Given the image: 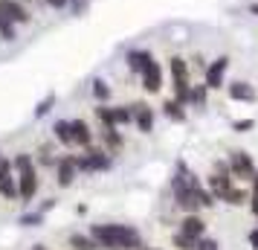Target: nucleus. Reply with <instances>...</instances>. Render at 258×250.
<instances>
[{
	"label": "nucleus",
	"instance_id": "f257e3e1",
	"mask_svg": "<svg viewBox=\"0 0 258 250\" xmlns=\"http://www.w3.org/2000/svg\"><path fill=\"white\" fill-rule=\"evenodd\" d=\"M87 236L93 238L99 250H142V236L128 224H93Z\"/></svg>",
	"mask_w": 258,
	"mask_h": 250
},
{
	"label": "nucleus",
	"instance_id": "f03ea898",
	"mask_svg": "<svg viewBox=\"0 0 258 250\" xmlns=\"http://www.w3.org/2000/svg\"><path fill=\"white\" fill-rule=\"evenodd\" d=\"M12 169H15V178H18V198L24 204H32V198L38 195V166H35V157L21 152V155L12 157Z\"/></svg>",
	"mask_w": 258,
	"mask_h": 250
},
{
	"label": "nucleus",
	"instance_id": "7ed1b4c3",
	"mask_svg": "<svg viewBox=\"0 0 258 250\" xmlns=\"http://www.w3.org/2000/svg\"><path fill=\"white\" fill-rule=\"evenodd\" d=\"M168 73H171V87H174V99L180 105L188 108V93H191V64L183 56H171L168 59Z\"/></svg>",
	"mask_w": 258,
	"mask_h": 250
},
{
	"label": "nucleus",
	"instance_id": "20e7f679",
	"mask_svg": "<svg viewBox=\"0 0 258 250\" xmlns=\"http://www.w3.org/2000/svg\"><path fill=\"white\" fill-rule=\"evenodd\" d=\"M113 166V155H107L105 148H93L87 145L82 155H76V169L84 175H96V172H107Z\"/></svg>",
	"mask_w": 258,
	"mask_h": 250
},
{
	"label": "nucleus",
	"instance_id": "39448f33",
	"mask_svg": "<svg viewBox=\"0 0 258 250\" xmlns=\"http://www.w3.org/2000/svg\"><path fill=\"white\" fill-rule=\"evenodd\" d=\"M229 56H218L215 61H209L206 67H203V84L209 87V90H218L226 84V70H229Z\"/></svg>",
	"mask_w": 258,
	"mask_h": 250
},
{
	"label": "nucleus",
	"instance_id": "423d86ee",
	"mask_svg": "<svg viewBox=\"0 0 258 250\" xmlns=\"http://www.w3.org/2000/svg\"><path fill=\"white\" fill-rule=\"evenodd\" d=\"M226 166H229V175L232 178H241V180H252V175L258 172L255 163H252V157L246 155V152H229Z\"/></svg>",
	"mask_w": 258,
	"mask_h": 250
},
{
	"label": "nucleus",
	"instance_id": "0eeeda50",
	"mask_svg": "<svg viewBox=\"0 0 258 250\" xmlns=\"http://www.w3.org/2000/svg\"><path fill=\"white\" fill-rule=\"evenodd\" d=\"M0 198L6 201H18V178H15L12 160L0 155Z\"/></svg>",
	"mask_w": 258,
	"mask_h": 250
},
{
	"label": "nucleus",
	"instance_id": "6e6552de",
	"mask_svg": "<svg viewBox=\"0 0 258 250\" xmlns=\"http://www.w3.org/2000/svg\"><path fill=\"white\" fill-rule=\"evenodd\" d=\"M0 15L9 18L15 26L32 24V12H29V6H24L21 0H0Z\"/></svg>",
	"mask_w": 258,
	"mask_h": 250
},
{
	"label": "nucleus",
	"instance_id": "1a4fd4ad",
	"mask_svg": "<svg viewBox=\"0 0 258 250\" xmlns=\"http://www.w3.org/2000/svg\"><path fill=\"white\" fill-rule=\"evenodd\" d=\"M76 178H79V169H76V155H64L55 160V180H58L61 189H67V186H73L76 183Z\"/></svg>",
	"mask_w": 258,
	"mask_h": 250
},
{
	"label": "nucleus",
	"instance_id": "9d476101",
	"mask_svg": "<svg viewBox=\"0 0 258 250\" xmlns=\"http://www.w3.org/2000/svg\"><path fill=\"white\" fill-rule=\"evenodd\" d=\"M140 82L145 87V93H160L163 90V64L157 59L148 61V67L140 73Z\"/></svg>",
	"mask_w": 258,
	"mask_h": 250
},
{
	"label": "nucleus",
	"instance_id": "9b49d317",
	"mask_svg": "<svg viewBox=\"0 0 258 250\" xmlns=\"http://www.w3.org/2000/svg\"><path fill=\"white\" fill-rule=\"evenodd\" d=\"M131 108V122L140 128L142 134H151L154 131V108L151 105H145V102H134V105H128Z\"/></svg>",
	"mask_w": 258,
	"mask_h": 250
},
{
	"label": "nucleus",
	"instance_id": "f8f14e48",
	"mask_svg": "<svg viewBox=\"0 0 258 250\" xmlns=\"http://www.w3.org/2000/svg\"><path fill=\"white\" fill-rule=\"evenodd\" d=\"M70 128H73V143L79 145V148H87V145H93V128L87 125V119H70Z\"/></svg>",
	"mask_w": 258,
	"mask_h": 250
},
{
	"label": "nucleus",
	"instance_id": "ddd939ff",
	"mask_svg": "<svg viewBox=\"0 0 258 250\" xmlns=\"http://www.w3.org/2000/svg\"><path fill=\"white\" fill-rule=\"evenodd\" d=\"M99 137H102V148H105L107 155H119V152H122V145H125V137H122V131H119V128H105V125H102V128H99Z\"/></svg>",
	"mask_w": 258,
	"mask_h": 250
},
{
	"label": "nucleus",
	"instance_id": "4468645a",
	"mask_svg": "<svg viewBox=\"0 0 258 250\" xmlns=\"http://www.w3.org/2000/svg\"><path fill=\"white\" fill-rule=\"evenodd\" d=\"M151 59H154V56L148 53V49H142V47H134V49L125 53V64H128V70L137 73V76L148 67V61H151Z\"/></svg>",
	"mask_w": 258,
	"mask_h": 250
},
{
	"label": "nucleus",
	"instance_id": "2eb2a0df",
	"mask_svg": "<svg viewBox=\"0 0 258 250\" xmlns=\"http://www.w3.org/2000/svg\"><path fill=\"white\" fill-rule=\"evenodd\" d=\"M226 93H229L232 102H255V87L249 82H241V79L226 84Z\"/></svg>",
	"mask_w": 258,
	"mask_h": 250
},
{
	"label": "nucleus",
	"instance_id": "dca6fc26",
	"mask_svg": "<svg viewBox=\"0 0 258 250\" xmlns=\"http://www.w3.org/2000/svg\"><path fill=\"white\" fill-rule=\"evenodd\" d=\"M180 233H186L191 238H203L206 236V221L198 213H186V218L180 221Z\"/></svg>",
	"mask_w": 258,
	"mask_h": 250
},
{
	"label": "nucleus",
	"instance_id": "f3484780",
	"mask_svg": "<svg viewBox=\"0 0 258 250\" xmlns=\"http://www.w3.org/2000/svg\"><path fill=\"white\" fill-rule=\"evenodd\" d=\"M163 114L171 119V122H186V105H180L174 96L163 102Z\"/></svg>",
	"mask_w": 258,
	"mask_h": 250
},
{
	"label": "nucleus",
	"instance_id": "a211bd4d",
	"mask_svg": "<svg viewBox=\"0 0 258 250\" xmlns=\"http://www.w3.org/2000/svg\"><path fill=\"white\" fill-rule=\"evenodd\" d=\"M52 134H55V140H58L61 145H67V148H73V128H70V119H58L55 125H52Z\"/></svg>",
	"mask_w": 258,
	"mask_h": 250
},
{
	"label": "nucleus",
	"instance_id": "6ab92c4d",
	"mask_svg": "<svg viewBox=\"0 0 258 250\" xmlns=\"http://www.w3.org/2000/svg\"><path fill=\"white\" fill-rule=\"evenodd\" d=\"M0 41L3 44H15L18 41V26L9 18H3V15H0Z\"/></svg>",
	"mask_w": 258,
	"mask_h": 250
},
{
	"label": "nucleus",
	"instance_id": "aec40b11",
	"mask_svg": "<svg viewBox=\"0 0 258 250\" xmlns=\"http://www.w3.org/2000/svg\"><path fill=\"white\" fill-rule=\"evenodd\" d=\"M206 96H209V87H206V84H191L188 105L191 108H206Z\"/></svg>",
	"mask_w": 258,
	"mask_h": 250
},
{
	"label": "nucleus",
	"instance_id": "412c9836",
	"mask_svg": "<svg viewBox=\"0 0 258 250\" xmlns=\"http://www.w3.org/2000/svg\"><path fill=\"white\" fill-rule=\"evenodd\" d=\"M70 247L73 250H99V244L90 236H84V233H70Z\"/></svg>",
	"mask_w": 258,
	"mask_h": 250
},
{
	"label": "nucleus",
	"instance_id": "4be33fe9",
	"mask_svg": "<svg viewBox=\"0 0 258 250\" xmlns=\"http://www.w3.org/2000/svg\"><path fill=\"white\" fill-rule=\"evenodd\" d=\"M90 90H93V99L99 102V105L110 99V84H107L105 79H93V84H90Z\"/></svg>",
	"mask_w": 258,
	"mask_h": 250
},
{
	"label": "nucleus",
	"instance_id": "5701e85b",
	"mask_svg": "<svg viewBox=\"0 0 258 250\" xmlns=\"http://www.w3.org/2000/svg\"><path fill=\"white\" fill-rule=\"evenodd\" d=\"M113 125H116V128L131 125V108L128 105H113Z\"/></svg>",
	"mask_w": 258,
	"mask_h": 250
},
{
	"label": "nucleus",
	"instance_id": "b1692460",
	"mask_svg": "<svg viewBox=\"0 0 258 250\" xmlns=\"http://www.w3.org/2000/svg\"><path fill=\"white\" fill-rule=\"evenodd\" d=\"M52 105H55V93H47V99H41V102L35 105V114H32V117H35V119L47 117L49 111H52Z\"/></svg>",
	"mask_w": 258,
	"mask_h": 250
},
{
	"label": "nucleus",
	"instance_id": "393cba45",
	"mask_svg": "<svg viewBox=\"0 0 258 250\" xmlns=\"http://www.w3.org/2000/svg\"><path fill=\"white\" fill-rule=\"evenodd\" d=\"M198 241L200 238H191V236H186V233H174V247L177 250H195Z\"/></svg>",
	"mask_w": 258,
	"mask_h": 250
},
{
	"label": "nucleus",
	"instance_id": "a878e982",
	"mask_svg": "<svg viewBox=\"0 0 258 250\" xmlns=\"http://www.w3.org/2000/svg\"><path fill=\"white\" fill-rule=\"evenodd\" d=\"M55 160H58V157L52 155V148H49V145H41V148H38L35 163H41V166H55Z\"/></svg>",
	"mask_w": 258,
	"mask_h": 250
},
{
	"label": "nucleus",
	"instance_id": "bb28decb",
	"mask_svg": "<svg viewBox=\"0 0 258 250\" xmlns=\"http://www.w3.org/2000/svg\"><path fill=\"white\" fill-rule=\"evenodd\" d=\"M21 224L24 227H41L44 224V213H24L21 215Z\"/></svg>",
	"mask_w": 258,
	"mask_h": 250
},
{
	"label": "nucleus",
	"instance_id": "cd10ccee",
	"mask_svg": "<svg viewBox=\"0 0 258 250\" xmlns=\"http://www.w3.org/2000/svg\"><path fill=\"white\" fill-rule=\"evenodd\" d=\"M249 128H255V119H235L232 122V131H238V134L249 131Z\"/></svg>",
	"mask_w": 258,
	"mask_h": 250
},
{
	"label": "nucleus",
	"instance_id": "c85d7f7f",
	"mask_svg": "<svg viewBox=\"0 0 258 250\" xmlns=\"http://www.w3.org/2000/svg\"><path fill=\"white\" fill-rule=\"evenodd\" d=\"M44 6H49V9H55V12H61V9H70V0H41Z\"/></svg>",
	"mask_w": 258,
	"mask_h": 250
},
{
	"label": "nucleus",
	"instance_id": "c756f323",
	"mask_svg": "<svg viewBox=\"0 0 258 250\" xmlns=\"http://www.w3.org/2000/svg\"><path fill=\"white\" fill-rule=\"evenodd\" d=\"M218 247H221V244H218L215 238H200L198 247H195V250H218Z\"/></svg>",
	"mask_w": 258,
	"mask_h": 250
},
{
	"label": "nucleus",
	"instance_id": "7c9ffc66",
	"mask_svg": "<svg viewBox=\"0 0 258 250\" xmlns=\"http://www.w3.org/2000/svg\"><path fill=\"white\" fill-rule=\"evenodd\" d=\"M249 210L258 215V186H252V195H249Z\"/></svg>",
	"mask_w": 258,
	"mask_h": 250
},
{
	"label": "nucleus",
	"instance_id": "2f4dec72",
	"mask_svg": "<svg viewBox=\"0 0 258 250\" xmlns=\"http://www.w3.org/2000/svg\"><path fill=\"white\" fill-rule=\"evenodd\" d=\"M249 247H252V250H258V227L252 230V233H249Z\"/></svg>",
	"mask_w": 258,
	"mask_h": 250
},
{
	"label": "nucleus",
	"instance_id": "473e14b6",
	"mask_svg": "<svg viewBox=\"0 0 258 250\" xmlns=\"http://www.w3.org/2000/svg\"><path fill=\"white\" fill-rule=\"evenodd\" d=\"M191 64H195V67H206V61H203V56H195V59H191Z\"/></svg>",
	"mask_w": 258,
	"mask_h": 250
},
{
	"label": "nucleus",
	"instance_id": "72a5a7b5",
	"mask_svg": "<svg viewBox=\"0 0 258 250\" xmlns=\"http://www.w3.org/2000/svg\"><path fill=\"white\" fill-rule=\"evenodd\" d=\"M249 12H252V15H258V3H252V6H249Z\"/></svg>",
	"mask_w": 258,
	"mask_h": 250
},
{
	"label": "nucleus",
	"instance_id": "f704fd0d",
	"mask_svg": "<svg viewBox=\"0 0 258 250\" xmlns=\"http://www.w3.org/2000/svg\"><path fill=\"white\" fill-rule=\"evenodd\" d=\"M32 250H47V244H32Z\"/></svg>",
	"mask_w": 258,
	"mask_h": 250
},
{
	"label": "nucleus",
	"instance_id": "c9c22d12",
	"mask_svg": "<svg viewBox=\"0 0 258 250\" xmlns=\"http://www.w3.org/2000/svg\"><path fill=\"white\" fill-rule=\"evenodd\" d=\"M142 250H148V247H142Z\"/></svg>",
	"mask_w": 258,
	"mask_h": 250
},
{
	"label": "nucleus",
	"instance_id": "e433bc0d",
	"mask_svg": "<svg viewBox=\"0 0 258 250\" xmlns=\"http://www.w3.org/2000/svg\"><path fill=\"white\" fill-rule=\"evenodd\" d=\"M0 155H3V152H0Z\"/></svg>",
	"mask_w": 258,
	"mask_h": 250
}]
</instances>
